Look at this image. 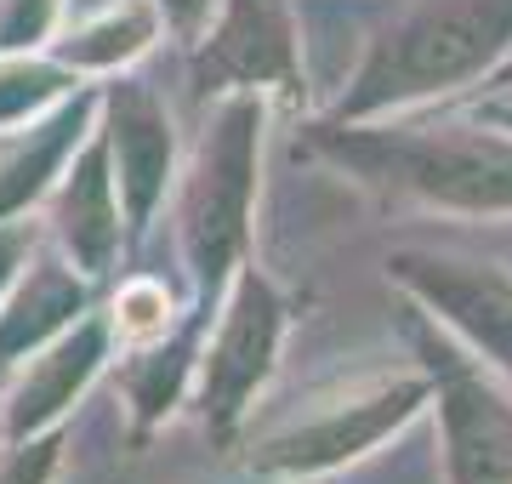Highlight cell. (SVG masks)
Masks as SVG:
<instances>
[{"instance_id":"3957f363","label":"cell","mask_w":512,"mask_h":484,"mask_svg":"<svg viewBox=\"0 0 512 484\" xmlns=\"http://www.w3.org/2000/svg\"><path fill=\"white\" fill-rule=\"evenodd\" d=\"M433 388L444 410L450 484H512V393H501L467 354L439 336Z\"/></svg>"},{"instance_id":"8992f818","label":"cell","mask_w":512,"mask_h":484,"mask_svg":"<svg viewBox=\"0 0 512 484\" xmlns=\"http://www.w3.org/2000/svg\"><path fill=\"white\" fill-rule=\"evenodd\" d=\"M484 120H490V126H507V131H512V86H507V97H501V103H490V109H484Z\"/></svg>"},{"instance_id":"5b68a950","label":"cell","mask_w":512,"mask_h":484,"mask_svg":"<svg viewBox=\"0 0 512 484\" xmlns=\"http://www.w3.org/2000/svg\"><path fill=\"white\" fill-rule=\"evenodd\" d=\"M165 331V291L160 285H126L120 291V336H131V342H143V336H160Z\"/></svg>"},{"instance_id":"277c9868","label":"cell","mask_w":512,"mask_h":484,"mask_svg":"<svg viewBox=\"0 0 512 484\" xmlns=\"http://www.w3.org/2000/svg\"><path fill=\"white\" fill-rule=\"evenodd\" d=\"M399 280L439 308L444 331H456L478 359H490L512 382V280L501 268L427 251V257H399Z\"/></svg>"},{"instance_id":"7a4b0ae2","label":"cell","mask_w":512,"mask_h":484,"mask_svg":"<svg viewBox=\"0 0 512 484\" xmlns=\"http://www.w3.org/2000/svg\"><path fill=\"white\" fill-rule=\"evenodd\" d=\"M370 166L421 205L456 217H507L512 211V137L490 126H427L370 143Z\"/></svg>"},{"instance_id":"52a82bcc","label":"cell","mask_w":512,"mask_h":484,"mask_svg":"<svg viewBox=\"0 0 512 484\" xmlns=\"http://www.w3.org/2000/svg\"><path fill=\"white\" fill-rule=\"evenodd\" d=\"M490 86H495V92H507V86H512V52L501 57V69H495V75H490Z\"/></svg>"},{"instance_id":"6da1fadb","label":"cell","mask_w":512,"mask_h":484,"mask_svg":"<svg viewBox=\"0 0 512 484\" xmlns=\"http://www.w3.org/2000/svg\"><path fill=\"white\" fill-rule=\"evenodd\" d=\"M512 52V0H421L370 63V103H416L495 75Z\"/></svg>"}]
</instances>
